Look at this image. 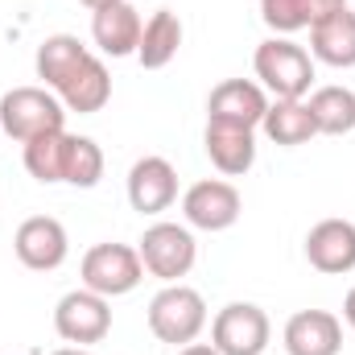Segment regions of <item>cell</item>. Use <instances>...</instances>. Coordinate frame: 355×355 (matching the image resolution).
Instances as JSON below:
<instances>
[{"label":"cell","mask_w":355,"mask_h":355,"mask_svg":"<svg viewBox=\"0 0 355 355\" xmlns=\"http://www.w3.org/2000/svg\"><path fill=\"white\" fill-rule=\"evenodd\" d=\"M67 128V107L50 87H12L0 95V132L12 141H33Z\"/></svg>","instance_id":"6da1fadb"},{"label":"cell","mask_w":355,"mask_h":355,"mask_svg":"<svg viewBox=\"0 0 355 355\" xmlns=\"http://www.w3.org/2000/svg\"><path fill=\"white\" fill-rule=\"evenodd\" d=\"M252 71L272 99H306V91L314 83V58L289 37L261 42L252 54Z\"/></svg>","instance_id":"7a4b0ae2"},{"label":"cell","mask_w":355,"mask_h":355,"mask_svg":"<svg viewBox=\"0 0 355 355\" xmlns=\"http://www.w3.org/2000/svg\"><path fill=\"white\" fill-rule=\"evenodd\" d=\"M207 327V302L198 289L190 285H166L153 302H149V331L162 339V343H174V347H186L202 335Z\"/></svg>","instance_id":"3957f363"},{"label":"cell","mask_w":355,"mask_h":355,"mask_svg":"<svg viewBox=\"0 0 355 355\" xmlns=\"http://www.w3.org/2000/svg\"><path fill=\"white\" fill-rule=\"evenodd\" d=\"M79 277H83V289L99 293V297H124L132 293L141 281H145V265H141V252L128 248V244H95L87 248L83 265H79Z\"/></svg>","instance_id":"277c9868"},{"label":"cell","mask_w":355,"mask_h":355,"mask_svg":"<svg viewBox=\"0 0 355 355\" xmlns=\"http://www.w3.org/2000/svg\"><path fill=\"white\" fill-rule=\"evenodd\" d=\"M137 252H141L145 272L166 281V285L182 281L194 268V261H198V244H194L190 227H182V223H153V227H145V236L137 240Z\"/></svg>","instance_id":"5b68a950"},{"label":"cell","mask_w":355,"mask_h":355,"mask_svg":"<svg viewBox=\"0 0 355 355\" xmlns=\"http://www.w3.org/2000/svg\"><path fill=\"white\" fill-rule=\"evenodd\" d=\"M268 314L257 302H227L211 322V347L219 355H261L268 347Z\"/></svg>","instance_id":"8992f818"},{"label":"cell","mask_w":355,"mask_h":355,"mask_svg":"<svg viewBox=\"0 0 355 355\" xmlns=\"http://www.w3.org/2000/svg\"><path fill=\"white\" fill-rule=\"evenodd\" d=\"M54 331H58V339H67L75 347L103 343L107 331H112V306H107V297H99L91 289L62 293L58 306H54Z\"/></svg>","instance_id":"52a82bcc"},{"label":"cell","mask_w":355,"mask_h":355,"mask_svg":"<svg viewBox=\"0 0 355 355\" xmlns=\"http://www.w3.org/2000/svg\"><path fill=\"white\" fill-rule=\"evenodd\" d=\"M244 211V198L232 182L223 178H202L182 194V215L198 232H227Z\"/></svg>","instance_id":"ba28073f"},{"label":"cell","mask_w":355,"mask_h":355,"mask_svg":"<svg viewBox=\"0 0 355 355\" xmlns=\"http://www.w3.org/2000/svg\"><path fill=\"white\" fill-rule=\"evenodd\" d=\"M12 252L33 272H54L67 261L71 240H67V227L54 215H29V219H21V227L12 236Z\"/></svg>","instance_id":"9c48e42d"},{"label":"cell","mask_w":355,"mask_h":355,"mask_svg":"<svg viewBox=\"0 0 355 355\" xmlns=\"http://www.w3.org/2000/svg\"><path fill=\"white\" fill-rule=\"evenodd\" d=\"M268 91L252 79H223L207 95V124H232V128H261L268 112Z\"/></svg>","instance_id":"30bf717a"},{"label":"cell","mask_w":355,"mask_h":355,"mask_svg":"<svg viewBox=\"0 0 355 355\" xmlns=\"http://www.w3.org/2000/svg\"><path fill=\"white\" fill-rule=\"evenodd\" d=\"M306 261L327 272L343 277L355 268V223L352 219H322L306 232Z\"/></svg>","instance_id":"8fae6325"},{"label":"cell","mask_w":355,"mask_h":355,"mask_svg":"<svg viewBox=\"0 0 355 355\" xmlns=\"http://www.w3.org/2000/svg\"><path fill=\"white\" fill-rule=\"evenodd\" d=\"M178 198V170L166 157H141L128 170V202L141 215H162Z\"/></svg>","instance_id":"7c38bea8"},{"label":"cell","mask_w":355,"mask_h":355,"mask_svg":"<svg viewBox=\"0 0 355 355\" xmlns=\"http://www.w3.org/2000/svg\"><path fill=\"white\" fill-rule=\"evenodd\" d=\"M141 12L128 4V0H116V4H103L91 12V42L107 54V58H128L137 54L141 46Z\"/></svg>","instance_id":"4fadbf2b"},{"label":"cell","mask_w":355,"mask_h":355,"mask_svg":"<svg viewBox=\"0 0 355 355\" xmlns=\"http://www.w3.org/2000/svg\"><path fill=\"white\" fill-rule=\"evenodd\" d=\"M285 352L289 355H339L343 352V322L331 310H297L285 322Z\"/></svg>","instance_id":"5bb4252c"},{"label":"cell","mask_w":355,"mask_h":355,"mask_svg":"<svg viewBox=\"0 0 355 355\" xmlns=\"http://www.w3.org/2000/svg\"><path fill=\"white\" fill-rule=\"evenodd\" d=\"M310 58L327 62L335 71H352L355 67V12L343 4L331 17H322L310 29Z\"/></svg>","instance_id":"9a60e30c"},{"label":"cell","mask_w":355,"mask_h":355,"mask_svg":"<svg viewBox=\"0 0 355 355\" xmlns=\"http://www.w3.org/2000/svg\"><path fill=\"white\" fill-rule=\"evenodd\" d=\"M202 149L211 166L227 178H240L257 166V132L252 128H232V124H207Z\"/></svg>","instance_id":"2e32d148"},{"label":"cell","mask_w":355,"mask_h":355,"mask_svg":"<svg viewBox=\"0 0 355 355\" xmlns=\"http://www.w3.org/2000/svg\"><path fill=\"white\" fill-rule=\"evenodd\" d=\"M54 95L62 99L67 112H79V116L103 112L107 99H112V75H107V67H103L95 54H87V58L67 75V83L54 91Z\"/></svg>","instance_id":"e0dca14e"},{"label":"cell","mask_w":355,"mask_h":355,"mask_svg":"<svg viewBox=\"0 0 355 355\" xmlns=\"http://www.w3.org/2000/svg\"><path fill=\"white\" fill-rule=\"evenodd\" d=\"M182 21H178V12L170 8H157L149 21H145V29H141V46H137V62L145 67V71H162V67H170L178 58V50H182Z\"/></svg>","instance_id":"ac0fdd59"},{"label":"cell","mask_w":355,"mask_h":355,"mask_svg":"<svg viewBox=\"0 0 355 355\" xmlns=\"http://www.w3.org/2000/svg\"><path fill=\"white\" fill-rule=\"evenodd\" d=\"M343 4L347 0H261V21L272 29V37H289L297 29H314Z\"/></svg>","instance_id":"d6986e66"},{"label":"cell","mask_w":355,"mask_h":355,"mask_svg":"<svg viewBox=\"0 0 355 355\" xmlns=\"http://www.w3.org/2000/svg\"><path fill=\"white\" fill-rule=\"evenodd\" d=\"M261 128H265L268 141L281 145V149H297V145H306L310 137H318L306 99H272L268 112H265V120H261Z\"/></svg>","instance_id":"ffe728a7"},{"label":"cell","mask_w":355,"mask_h":355,"mask_svg":"<svg viewBox=\"0 0 355 355\" xmlns=\"http://www.w3.org/2000/svg\"><path fill=\"white\" fill-rule=\"evenodd\" d=\"M87 54L91 50L75 37V33H54V37H46V42L37 46V58H33L37 79H42L50 91H58L62 83H67V75H71Z\"/></svg>","instance_id":"44dd1931"},{"label":"cell","mask_w":355,"mask_h":355,"mask_svg":"<svg viewBox=\"0 0 355 355\" xmlns=\"http://www.w3.org/2000/svg\"><path fill=\"white\" fill-rule=\"evenodd\" d=\"M306 107H310L314 128L322 137H347V132H355V91L335 87V83L318 87V91H310Z\"/></svg>","instance_id":"7402d4cb"},{"label":"cell","mask_w":355,"mask_h":355,"mask_svg":"<svg viewBox=\"0 0 355 355\" xmlns=\"http://www.w3.org/2000/svg\"><path fill=\"white\" fill-rule=\"evenodd\" d=\"M99 178H103V149H99L91 137L67 132L62 182H67V186H79V190H91V186H99Z\"/></svg>","instance_id":"603a6c76"},{"label":"cell","mask_w":355,"mask_h":355,"mask_svg":"<svg viewBox=\"0 0 355 355\" xmlns=\"http://www.w3.org/2000/svg\"><path fill=\"white\" fill-rule=\"evenodd\" d=\"M62 153H67V128L25 141V170H29V178L42 182V186H58L62 182Z\"/></svg>","instance_id":"cb8c5ba5"},{"label":"cell","mask_w":355,"mask_h":355,"mask_svg":"<svg viewBox=\"0 0 355 355\" xmlns=\"http://www.w3.org/2000/svg\"><path fill=\"white\" fill-rule=\"evenodd\" d=\"M343 322L355 331V289H347V297H343Z\"/></svg>","instance_id":"d4e9b609"},{"label":"cell","mask_w":355,"mask_h":355,"mask_svg":"<svg viewBox=\"0 0 355 355\" xmlns=\"http://www.w3.org/2000/svg\"><path fill=\"white\" fill-rule=\"evenodd\" d=\"M178 355H219L211 343H186V347H178Z\"/></svg>","instance_id":"484cf974"},{"label":"cell","mask_w":355,"mask_h":355,"mask_svg":"<svg viewBox=\"0 0 355 355\" xmlns=\"http://www.w3.org/2000/svg\"><path fill=\"white\" fill-rule=\"evenodd\" d=\"M79 4H87L91 12H95V8H103V4H116V0H79Z\"/></svg>","instance_id":"4316f807"},{"label":"cell","mask_w":355,"mask_h":355,"mask_svg":"<svg viewBox=\"0 0 355 355\" xmlns=\"http://www.w3.org/2000/svg\"><path fill=\"white\" fill-rule=\"evenodd\" d=\"M54 355H91L87 347H62V352H54Z\"/></svg>","instance_id":"83f0119b"}]
</instances>
